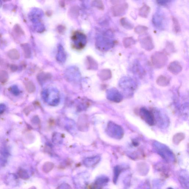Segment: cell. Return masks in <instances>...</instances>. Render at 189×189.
<instances>
[{"mask_svg":"<svg viewBox=\"0 0 189 189\" xmlns=\"http://www.w3.org/2000/svg\"><path fill=\"white\" fill-rule=\"evenodd\" d=\"M151 60L152 65L157 69L163 68L168 60L167 53L165 52L157 51L152 54Z\"/></svg>","mask_w":189,"mask_h":189,"instance_id":"obj_1","label":"cell"},{"mask_svg":"<svg viewBox=\"0 0 189 189\" xmlns=\"http://www.w3.org/2000/svg\"><path fill=\"white\" fill-rule=\"evenodd\" d=\"M115 6L112 8L113 15L114 16H120L125 15L128 7V4L124 1H114Z\"/></svg>","mask_w":189,"mask_h":189,"instance_id":"obj_2","label":"cell"},{"mask_svg":"<svg viewBox=\"0 0 189 189\" xmlns=\"http://www.w3.org/2000/svg\"><path fill=\"white\" fill-rule=\"evenodd\" d=\"M140 115L142 118L148 125L150 126L154 125V117L151 112L143 108L140 110Z\"/></svg>","mask_w":189,"mask_h":189,"instance_id":"obj_3","label":"cell"},{"mask_svg":"<svg viewBox=\"0 0 189 189\" xmlns=\"http://www.w3.org/2000/svg\"><path fill=\"white\" fill-rule=\"evenodd\" d=\"M139 42L142 47L148 51H150L154 48L153 40L150 35H145L139 38Z\"/></svg>","mask_w":189,"mask_h":189,"instance_id":"obj_4","label":"cell"},{"mask_svg":"<svg viewBox=\"0 0 189 189\" xmlns=\"http://www.w3.org/2000/svg\"><path fill=\"white\" fill-rule=\"evenodd\" d=\"M182 67L178 62L174 61L171 62L168 67V70L174 75H177L182 71Z\"/></svg>","mask_w":189,"mask_h":189,"instance_id":"obj_5","label":"cell"},{"mask_svg":"<svg viewBox=\"0 0 189 189\" xmlns=\"http://www.w3.org/2000/svg\"><path fill=\"white\" fill-rule=\"evenodd\" d=\"M158 152L159 154L166 160L171 162L174 160V156L172 152L170 151L168 149L163 147V148H161L160 149H158Z\"/></svg>","mask_w":189,"mask_h":189,"instance_id":"obj_6","label":"cell"},{"mask_svg":"<svg viewBox=\"0 0 189 189\" xmlns=\"http://www.w3.org/2000/svg\"><path fill=\"white\" fill-rule=\"evenodd\" d=\"M150 11V7L146 4H144L139 9V15L141 17L146 18L148 17Z\"/></svg>","mask_w":189,"mask_h":189,"instance_id":"obj_7","label":"cell"},{"mask_svg":"<svg viewBox=\"0 0 189 189\" xmlns=\"http://www.w3.org/2000/svg\"><path fill=\"white\" fill-rule=\"evenodd\" d=\"M121 26L127 30H132L134 27V25L126 18L123 17L120 19Z\"/></svg>","mask_w":189,"mask_h":189,"instance_id":"obj_8","label":"cell"},{"mask_svg":"<svg viewBox=\"0 0 189 189\" xmlns=\"http://www.w3.org/2000/svg\"><path fill=\"white\" fill-rule=\"evenodd\" d=\"M156 83L158 85L166 87L170 83V80L167 77L164 75L159 76L156 80Z\"/></svg>","mask_w":189,"mask_h":189,"instance_id":"obj_9","label":"cell"},{"mask_svg":"<svg viewBox=\"0 0 189 189\" xmlns=\"http://www.w3.org/2000/svg\"><path fill=\"white\" fill-rule=\"evenodd\" d=\"M136 43L135 40L132 37L124 38L123 40V45L125 48L130 47Z\"/></svg>","mask_w":189,"mask_h":189,"instance_id":"obj_10","label":"cell"},{"mask_svg":"<svg viewBox=\"0 0 189 189\" xmlns=\"http://www.w3.org/2000/svg\"><path fill=\"white\" fill-rule=\"evenodd\" d=\"M172 23H173V29L174 31L176 33H178L181 32V28L180 25L177 18L172 17Z\"/></svg>","mask_w":189,"mask_h":189,"instance_id":"obj_11","label":"cell"},{"mask_svg":"<svg viewBox=\"0 0 189 189\" xmlns=\"http://www.w3.org/2000/svg\"><path fill=\"white\" fill-rule=\"evenodd\" d=\"M134 31L139 35H145L148 30V28L146 26L139 25L134 28Z\"/></svg>","mask_w":189,"mask_h":189,"instance_id":"obj_12","label":"cell"},{"mask_svg":"<svg viewBox=\"0 0 189 189\" xmlns=\"http://www.w3.org/2000/svg\"><path fill=\"white\" fill-rule=\"evenodd\" d=\"M185 138L184 134L182 133H178L175 134L173 138V142L174 144H178Z\"/></svg>","mask_w":189,"mask_h":189,"instance_id":"obj_13","label":"cell"},{"mask_svg":"<svg viewBox=\"0 0 189 189\" xmlns=\"http://www.w3.org/2000/svg\"><path fill=\"white\" fill-rule=\"evenodd\" d=\"M180 181L183 185V186L186 187V189H188V177H187L186 175H182L180 176Z\"/></svg>","mask_w":189,"mask_h":189,"instance_id":"obj_14","label":"cell"},{"mask_svg":"<svg viewBox=\"0 0 189 189\" xmlns=\"http://www.w3.org/2000/svg\"><path fill=\"white\" fill-rule=\"evenodd\" d=\"M18 174L20 177L23 179H26L28 178V175L27 172L25 170H20L19 171Z\"/></svg>","mask_w":189,"mask_h":189,"instance_id":"obj_15","label":"cell"},{"mask_svg":"<svg viewBox=\"0 0 189 189\" xmlns=\"http://www.w3.org/2000/svg\"><path fill=\"white\" fill-rule=\"evenodd\" d=\"M120 170H119V168L118 167H115V177H114V181H117V178L118 177L119 173H120Z\"/></svg>","mask_w":189,"mask_h":189,"instance_id":"obj_16","label":"cell"},{"mask_svg":"<svg viewBox=\"0 0 189 189\" xmlns=\"http://www.w3.org/2000/svg\"><path fill=\"white\" fill-rule=\"evenodd\" d=\"M168 189H172V188H168Z\"/></svg>","mask_w":189,"mask_h":189,"instance_id":"obj_17","label":"cell"}]
</instances>
